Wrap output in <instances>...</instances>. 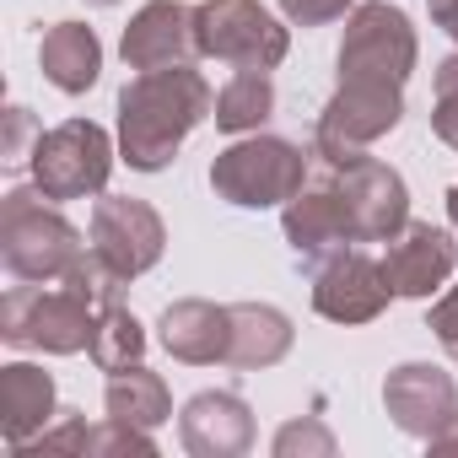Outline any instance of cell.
Wrapping results in <instances>:
<instances>
[{
  "instance_id": "cell-1",
  "label": "cell",
  "mask_w": 458,
  "mask_h": 458,
  "mask_svg": "<svg viewBox=\"0 0 458 458\" xmlns=\"http://www.w3.org/2000/svg\"><path fill=\"white\" fill-rule=\"evenodd\" d=\"M205 119H216V92L194 65L140 71L119 92V151L135 173H162Z\"/></svg>"
},
{
  "instance_id": "cell-2",
  "label": "cell",
  "mask_w": 458,
  "mask_h": 458,
  "mask_svg": "<svg viewBox=\"0 0 458 458\" xmlns=\"http://www.w3.org/2000/svg\"><path fill=\"white\" fill-rule=\"evenodd\" d=\"M92 243H81V233L49 205V194L33 189H12L0 199V265L17 281H38L55 286L76 270V259Z\"/></svg>"
},
{
  "instance_id": "cell-3",
  "label": "cell",
  "mask_w": 458,
  "mask_h": 458,
  "mask_svg": "<svg viewBox=\"0 0 458 458\" xmlns=\"http://www.w3.org/2000/svg\"><path fill=\"white\" fill-rule=\"evenodd\" d=\"M308 173H313V146L302 151L281 135H249L210 162V189L226 205L270 210V205H286L308 183Z\"/></svg>"
},
{
  "instance_id": "cell-4",
  "label": "cell",
  "mask_w": 458,
  "mask_h": 458,
  "mask_svg": "<svg viewBox=\"0 0 458 458\" xmlns=\"http://www.w3.org/2000/svg\"><path fill=\"white\" fill-rule=\"evenodd\" d=\"M98 335V308L87 297H76L71 286H38L22 281L0 302V340L6 345H28V351H49V356H76L92 351Z\"/></svg>"
},
{
  "instance_id": "cell-5",
  "label": "cell",
  "mask_w": 458,
  "mask_h": 458,
  "mask_svg": "<svg viewBox=\"0 0 458 458\" xmlns=\"http://www.w3.org/2000/svg\"><path fill=\"white\" fill-rule=\"evenodd\" d=\"M194 49H199V60H221L238 71H276L286 60L292 38L259 0H199Z\"/></svg>"
},
{
  "instance_id": "cell-6",
  "label": "cell",
  "mask_w": 458,
  "mask_h": 458,
  "mask_svg": "<svg viewBox=\"0 0 458 458\" xmlns=\"http://www.w3.org/2000/svg\"><path fill=\"white\" fill-rule=\"evenodd\" d=\"M399 119H404V87L399 81H340L318 114L313 151L329 162H351L372 140H383Z\"/></svg>"
},
{
  "instance_id": "cell-7",
  "label": "cell",
  "mask_w": 458,
  "mask_h": 458,
  "mask_svg": "<svg viewBox=\"0 0 458 458\" xmlns=\"http://www.w3.org/2000/svg\"><path fill=\"white\" fill-rule=\"evenodd\" d=\"M415 28L399 6L388 0H367L345 17V38H340V81H410L415 71Z\"/></svg>"
},
{
  "instance_id": "cell-8",
  "label": "cell",
  "mask_w": 458,
  "mask_h": 458,
  "mask_svg": "<svg viewBox=\"0 0 458 458\" xmlns=\"http://www.w3.org/2000/svg\"><path fill=\"white\" fill-rule=\"evenodd\" d=\"M108 173H114V140L92 119H65V124L44 130V140L33 151V183L49 199L103 194L108 189Z\"/></svg>"
},
{
  "instance_id": "cell-9",
  "label": "cell",
  "mask_w": 458,
  "mask_h": 458,
  "mask_svg": "<svg viewBox=\"0 0 458 458\" xmlns=\"http://www.w3.org/2000/svg\"><path fill=\"white\" fill-rule=\"evenodd\" d=\"M281 233L297 254L302 270L324 265L329 254L340 249H356V233H351V216H345V199H340V178H335V162L313 151V173L308 183L286 199L281 210Z\"/></svg>"
},
{
  "instance_id": "cell-10",
  "label": "cell",
  "mask_w": 458,
  "mask_h": 458,
  "mask_svg": "<svg viewBox=\"0 0 458 458\" xmlns=\"http://www.w3.org/2000/svg\"><path fill=\"white\" fill-rule=\"evenodd\" d=\"M335 178H340V199H345L356 243H388L410 221V189L388 162L361 151L351 162H335Z\"/></svg>"
},
{
  "instance_id": "cell-11",
  "label": "cell",
  "mask_w": 458,
  "mask_h": 458,
  "mask_svg": "<svg viewBox=\"0 0 458 458\" xmlns=\"http://www.w3.org/2000/svg\"><path fill=\"white\" fill-rule=\"evenodd\" d=\"M92 249H98L124 281H135V276H146V270L162 259L167 226H162V216H157L146 199H135V194H103V199L92 205Z\"/></svg>"
},
{
  "instance_id": "cell-12",
  "label": "cell",
  "mask_w": 458,
  "mask_h": 458,
  "mask_svg": "<svg viewBox=\"0 0 458 458\" xmlns=\"http://www.w3.org/2000/svg\"><path fill=\"white\" fill-rule=\"evenodd\" d=\"M308 276H313V308L329 324H372L394 297L383 259H367L361 249H340L324 265H313Z\"/></svg>"
},
{
  "instance_id": "cell-13",
  "label": "cell",
  "mask_w": 458,
  "mask_h": 458,
  "mask_svg": "<svg viewBox=\"0 0 458 458\" xmlns=\"http://www.w3.org/2000/svg\"><path fill=\"white\" fill-rule=\"evenodd\" d=\"M383 410L394 415L399 431L431 442L442 426L458 420V383L442 367H431V361H404L383 383Z\"/></svg>"
},
{
  "instance_id": "cell-14",
  "label": "cell",
  "mask_w": 458,
  "mask_h": 458,
  "mask_svg": "<svg viewBox=\"0 0 458 458\" xmlns=\"http://www.w3.org/2000/svg\"><path fill=\"white\" fill-rule=\"evenodd\" d=\"M458 270V243L431 221H404L383 249V276L394 297H431Z\"/></svg>"
},
{
  "instance_id": "cell-15",
  "label": "cell",
  "mask_w": 458,
  "mask_h": 458,
  "mask_svg": "<svg viewBox=\"0 0 458 458\" xmlns=\"http://www.w3.org/2000/svg\"><path fill=\"white\" fill-rule=\"evenodd\" d=\"M178 442L194 458H243L254 447V415L243 394L233 388H205L178 415Z\"/></svg>"
},
{
  "instance_id": "cell-16",
  "label": "cell",
  "mask_w": 458,
  "mask_h": 458,
  "mask_svg": "<svg viewBox=\"0 0 458 458\" xmlns=\"http://www.w3.org/2000/svg\"><path fill=\"white\" fill-rule=\"evenodd\" d=\"M119 55L130 71H167V65H189L194 49V6L183 0H146V6L130 17Z\"/></svg>"
},
{
  "instance_id": "cell-17",
  "label": "cell",
  "mask_w": 458,
  "mask_h": 458,
  "mask_svg": "<svg viewBox=\"0 0 458 458\" xmlns=\"http://www.w3.org/2000/svg\"><path fill=\"white\" fill-rule=\"evenodd\" d=\"M162 345L173 361L189 367H226V345H233V308L205 302V297H183L162 313Z\"/></svg>"
},
{
  "instance_id": "cell-18",
  "label": "cell",
  "mask_w": 458,
  "mask_h": 458,
  "mask_svg": "<svg viewBox=\"0 0 458 458\" xmlns=\"http://www.w3.org/2000/svg\"><path fill=\"white\" fill-rule=\"evenodd\" d=\"M55 410V377L33 361H12L0 367V437L12 442V453H22L38 431H49Z\"/></svg>"
},
{
  "instance_id": "cell-19",
  "label": "cell",
  "mask_w": 458,
  "mask_h": 458,
  "mask_svg": "<svg viewBox=\"0 0 458 458\" xmlns=\"http://www.w3.org/2000/svg\"><path fill=\"white\" fill-rule=\"evenodd\" d=\"M292 351V318L270 302H233V345H226V367L238 372H265L286 361Z\"/></svg>"
},
{
  "instance_id": "cell-20",
  "label": "cell",
  "mask_w": 458,
  "mask_h": 458,
  "mask_svg": "<svg viewBox=\"0 0 458 458\" xmlns=\"http://www.w3.org/2000/svg\"><path fill=\"white\" fill-rule=\"evenodd\" d=\"M38 65H44V76H49L60 92L81 98V92L98 87L103 44H98V33H92L87 22H55V28L44 33V44H38Z\"/></svg>"
},
{
  "instance_id": "cell-21",
  "label": "cell",
  "mask_w": 458,
  "mask_h": 458,
  "mask_svg": "<svg viewBox=\"0 0 458 458\" xmlns=\"http://www.w3.org/2000/svg\"><path fill=\"white\" fill-rule=\"evenodd\" d=\"M103 404H108L114 420L140 426V431H157V426L173 415V394H167V383H162L151 367H140V361L108 372V394H103Z\"/></svg>"
},
{
  "instance_id": "cell-22",
  "label": "cell",
  "mask_w": 458,
  "mask_h": 458,
  "mask_svg": "<svg viewBox=\"0 0 458 458\" xmlns=\"http://www.w3.org/2000/svg\"><path fill=\"white\" fill-rule=\"evenodd\" d=\"M270 114H276L270 71H238L233 81L216 92V130H226V135H249V130H259Z\"/></svg>"
},
{
  "instance_id": "cell-23",
  "label": "cell",
  "mask_w": 458,
  "mask_h": 458,
  "mask_svg": "<svg viewBox=\"0 0 458 458\" xmlns=\"http://www.w3.org/2000/svg\"><path fill=\"white\" fill-rule=\"evenodd\" d=\"M140 356H146V329H140V318H135L124 302L103 308V313H98V335H92V361H98L103 372H119V367H135Z\"/></svg>"
},
{
  "instance_id": "cell-24",
  "label": "cell",
  "mask_w": 458,
  "mask_h": 458,
  "mask_svg": "<svg viewBox=\"0 0 458 458\" xmlns=\"http://www.w3.org/2000/svg\"><path fill=\"white\" fill-rule=\"evenodd\" d=\"M60 286H71L76 297H87V302H92V308L103 313V308L124 302V286H130V281H124V276H119V270H114V265H108V259L98 254V249H87V254L76 259V270H71V276H65Z\"/></svg>"
},
{
  "instance_id": "cell-25",
  "label": "cell",
  "mask_w": 458,
  "mask_h": 458,
  "mask_svg": "<svg viewBox=\"0 0 458 458\" xmlns=\"http://www.w3.org/2000/svg\"><path fill=\"white\" fill-rule=\"evenodd\" d=\"M98 453H140V458H151L157 453V437L108 415L103 426H87V437H81V458H98Z\"/></svg>"
},
{
  "instance_id": "cell-26",
  "label": "cell",
  "mask_w": 458,
  "mask_h": 458,
  "mask_svg": "<svg viewBox=\"0 0 458 458\" xmlns=\"http://www.w3.org/2000/svg\"><path fill=\"white\" fill-rule=\"evenodd\" d=\"M329 458L335 453V431L318 420V415H302V420H286L276 431V458Z\"/></svg>"
},
{
  "instance_id": "cell-27",
  "label": "cell",
  "mask_w": 458,
  "mask_h": 458,
  "mask_svg": "<svg viewBox=\"0 0 458 458\" xmlns=\"http://www.w3.org/2000/svg\"><path fill=\"white\" fill-rule=\"evenodd\" d=\"M431 135L458 151V55L437 65V103H431Z\"/></svg>"
},
{
  "instance_id": "cell-28",
  "label": "cell",
  "mask_w": 458,
  "mask_h": 458,
  "mask_svg": "<svg viewBox=\"0 0 458 458\" xmlns=\"http://www.w3.org/2000/svg\"><path fill=\"white\" fill-rule=\"evenodd\" d=\"M44 130L28 108H6V140H0V167H33V151H38Z\"/></svg>"
},
{
  "instance_id": "cell-29",
  "label": "cell",
  "mask_w": 458,
  "mask_h": 458,
  "mask_svg": "<svg viewBox=\"0 0 458 458\" xmlns=\"http://www.w3.org/2000/svg\"><path fill=\"white\" fill-rule=\"evenodd\" d=\"M281 12L297 28H324V22H335V17L351 12V0H281Z\"/></svg>"
},
{
  "instance_id": "cell-30",
  "label": "cell",
  "mask_w": 458,
  "mask_h": 458,
  "mask_svg": "<svg viewBox=\"0 0 458 458\" xmlns=\"http://www.w3.org/2000/svg\"><path fill=\"white\" fill-rule=\"evenodd\" d=\"M431 335H437V345L458 361V286H453V292L431 308Z\"/></svg>"
},
{
  "instance_id": "cell-31",
  "label": "cell",
  "mask_w": 458,
  "mask_h": 458,
  "mask_svg": "<svg viewBox=\"0 0 458 458\" xmlns=\"http://www.w3.org/2000/svg\"><path fill=\"white\" fill-rule=\"evenodd\" d=\"M426 6H431V22L458 44V0H426Z\"/></svg>"
},
{
  "instance_id": "cell-32",
  "label": "cell",
  "mask_w": 458,
  "mask_h": 458,
  "mask_svg": "<svg viewBox=\"0 0 458 458\" xmlns=\"http://www.w3.org/2000/svg\"><path fill=\"white\" fill-rule=\"evenodd\" d=\"M426 447H431V453H458V420H453V426H442Z\"/></svg>"
},
{
  "instance_id": "cell-33",
  "label": "cell",
  "mask_w": 458,
  "mask_h": 458,
  "mask_svg": "<svg viewBox=\"0 0 458 458\" xmlns=\"http://www.w3.org/2000/svg\"><path fill=\"white\" fill-rule=\"evenodd\" d=\"M447 221H453V233H458V183L447 189Z\"/></svg>"
},
{
  "instance_id": "cell-34",
  "label": "cell",
  "mask_w": 458,
  "mask_h": 458,
  "mask_svg": "<svg viewBox=\"0 0 458 458\" xmlns=\"http://www.w3.org/2000/svg\"><path fill=\"white\" fill-rule=\"evenodd\" d=\"M87 6H119V0H87Z\"/></svg>"
}]
</instances>
